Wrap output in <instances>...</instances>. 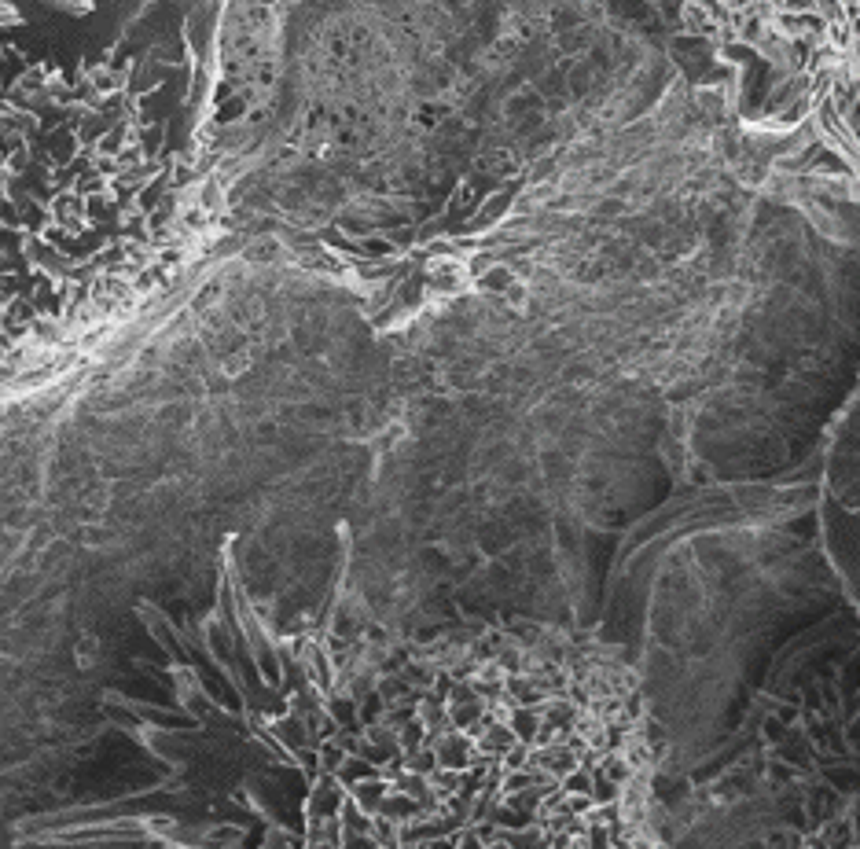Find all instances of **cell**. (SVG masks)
<instances>
[{"label":"cell","mask_w":860,"mask_h":849,"mask_svg":"<svg viewBox=\"0 0 860 849\" xmlns=\"http://www.w3.org/2000/svg\"><path fill=\"white\" fill-rule=\"evenodd\" d=\"M401 669L416 736L397 761L401 824L482 846H647L655 739L644 691L596 640L500 625Z\"/></svg>","instance_id":"obj_1"},{"label":"cell","mask_w":860,"mask_h":849,"mask_svg":"<svg viewBox=\"0 0 860 849\" xmlns=\"http://www.w3.org/2000/svg\"><path fill=\"white\" fill-rule=\"evenodd\" d=\"M725 74L728 107L860 195V0H666Z\"/></svg>","instance_id":"obj_2"},{"label":"cell","mask_w":860,"mask_h":849,"mask_svg":"<svg viewBox=\"0 0 860 849\" xmlns=\"http://www.w3.org/2000/svg\"><path fill=\"white\" fill-rule=\"evenodd\" d=\"M820 537L838 581L860 611V390L838 416L820 475Z\"/></svg>","instance_id":"obj_3"}]
</instances>
